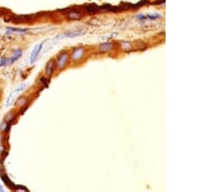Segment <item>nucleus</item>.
Wrapping results in <instances>:
<instances>
[{
    "mask_svg": "<svg viewBox=\"0 0 218 192\" xmlns=\"http://www.w3.org/2000/svg\"><path fill=\"white\" fill-rule=\"evenodd\" d=\"M0 191H3V188L1 186H0Z\"/></svg>",
    "mask_w": 218,
    "mask_h": 192,
    "instance_id": "9d476101",
    "label": "nucleus"
},
{
    "mask_svg": "<svg viewBox=\"0 0 218 192\" xmlns=\"http://www.w3.org/2000/svg\"><path fill=\"white\" fill-rule=\"evenodd\" d=\"M21 54H22V51H21V50L15 51V53H13L12 57H11L9 59H7V64H12V63H14L16 60H18V59L21 57Z\"/></svg>",
    "mask_w": 218,
    "mask_h": 192,
    "instance_id": "39448f33",
    "label": "nucleus"
},
{
    "mask_svg": "<svg viewBox=\"0 0 218 192\" xmlns=\"http://www.w3.org/2000/svg\"><path fill=\"white\" fill-rule=\"evenodd\" d=\"M43 46H44V42L37 44V45L33 48V50H32V53H31V54H30V64H34V63H35V61H36L37 58H38V55H39L40 52H41V50H42Z\"/></svg>",
    "mask_w": 218,
    "mask_h": 192,
    "instance_id": "f03ea898",
    "label": "nucleus"
},
{
    "mask_svg": "<svg viewBox=\"0 0 218 192\" xmlns=\"http://www.w3.org/2000/svg\"><path fill=\"white\" fill-rule=\"evenodd\" d=\"M2 153H3V147L0 145V154H1Z\"/></svg>",
    "mask_w": 218,
    "mask_h": 192,
    "instance_id": "1a4fd4ad",
    "label": "nucleus"
},
{
    "mask_svg": "<svg viewBox=\"0 0 218 192\" xmlns=\"http://www.w3.org/2000/svg\"><path fill=\"white\" fill-rule=\"evenodd\" d=\"M84 53V49L83 48H79V49H76L74 52H73L72 54V59L73 60H79L83 57V55Z\"/></svg>",
    "mask_w": 218,
    "mask_h": 192,
    "instance_id": "20e7f679",
    "label": "nucleus"
},
{
    "mask_svg": "<svg viewBox=\"0 0 218 192\" xmlns=\"http://www.w3.org/2000/svg\"><path fill=\"white\" fill-rule=\"evenodd\" d=\"M122 47H124V48H130L131 44L128 43V42H124V43H122Z\"/></svg>",
    "mask_w": 218,
    "mask_h": 192,
    "instance_id": "6e6552de",
    "label": "nucleus"
},
{
    "mask_svg": "<svg viewBox=\"0 0 218 192\" xmlns=\"http://www.w3.org/2000/svg\"><path fill=\"white\" fill-rule=\"evenodd\" d=\"M99 49L102 52H109V51H111L112 49V45L110 44V43H104V44L100 45Z\"/></svg>",
    "mask_w": 218,
    "mask_h": 192,
    "instance_id": "0eeeda50",
    "label": "nucleus"
},
{
    "mask_svg": "<svg viewBox=\"0 0 218 192\" xmlns=\"http://www.w3.org/2000/svg\"><path fill=\"white\" fill-rule=\"evenodd\" d=\"M26 86H27V84H22V85H20V86H18L17 89H14L11 93H10V95L8 96V98H7V100H6V103H5V106L6 107H10L12 104L14 103V101L17 99V97L18 96L26 89Z\"/></svg>",
    "mask_w": 218,
    "mask_h": 192,
    "instance_id": "f257e3e1",
    "label": "nucleus"
},
{
    "mask_svg": "<svg viewBox=\"0 0 218 192\" xmlns=\"http://www.w3.org/2000/svg\"><path fill=\"white\" fill-rule=\"evenodd\" d=\"M68 58H69V55L67 53H62L59 57H58V59H57V68L58 69H62L64 67V65L67 63L68 61Z\"/></svg>",
    "mask_w": 218,
    "mask_h": 192,
    "instance_id": "7ed1b4c3",
    "label": "nucleus"
},
{
    "mask_svg": "<svg viewBox=\"0 0 218 192\" xmlns=\"http://www.w3.org/2000/svg\"><path fill=\"white\" fill-rule=\"evenodd\" d=\"M0 95H1V89H0Z\"/></svg>",
    "mask_w": 218,
    "mask_h": 192,
    "instance_id": "9b49d317",
    "label": "nucleus"
},
{
    "mask_svg": "<svg viewBox=\"0 0 218 192\" xmlns=\"http://www.w3.org/2000/svg\"><path fill=\"white\" fill-rule=\"evenodd\" d=\"M53 66H54V62L53 60H50L48 62L47 66H46V73L48 76H51L53 72Z\"/></svg>",
    "mask_w": 218,
    "mask_h": 192,
    "instance_id": "423d86ee",
    "label": "nucleus"
}]
</instances>
